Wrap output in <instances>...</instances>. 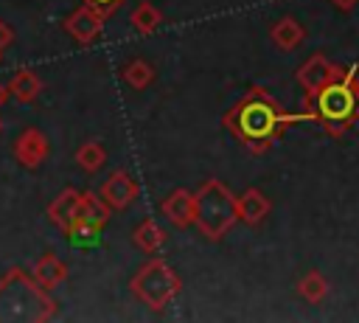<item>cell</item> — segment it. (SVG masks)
<instances>
[{"mask_svg":"<svg viewBox=\"0 0 359 323\" xmlns=\"http://www.w3.org/2000/svg\"><path fill=\"white\" fill-rule=\"evenodd\" d=\"M79 202H81V191L65 188V191L48 205V219L65 230V228L79 216Z\"/></svg>","mask_w":359,"mask_h":323,"instance_id":"obj_13","label":"cell"},{"mask_svg":"<svg viewBox=\"0 0 359 323\" xmlns=\"http://www.w3.org/2000/svg\"><path fill=\"white\" fill-rule=\"evenodd\" d=\"M132 295L146 303L149 309H165L182 289V281L180 275L163 261V258H149L135 275H132V284H129Z\"/></svg>","mask_w":359,"mask_h":323,"instance_id":"obj_5","label":"cell"},{"mask_svg":"<svg viewBox=\"0 0 359 323\" xmlns=\"http://www.w3.org/2000/svg\"><path fill=\"white\" fill-rule=\"evenodd\" d=\"M11 39H14V28H11L8 22H3V20H0V53L11 45Z\"/></svg>","mask_w":359,"mask_h":323,"instance_id":"obj_24","label":"cell"},{"mask_svg":"<svg viewBox=\"0 0 359 323\" xmlns=\"http://www.w3.org/2000/svg\"><path fill=\"white\" fill-rule=\"evenodd\" d=\"M109 213H112V208L101 199V194H93V191H84V194H81V202H79V216H81V219H87V222L104 228L107 219H109Z\"/></svg>","mask_w":359,"mask_h":323,"instance_id":"obj_18","label":"cell"},{"mask_svg":"<svg viewBox=\"0 0 359 323\" xmlns=\"http://www.w3.org/2000/svg\"><path fill=\"white\" fill-rule=\"evenodd\" d=\"M81 3H84V6H90L93 11H98L104 20H107V17H112V14L123 6V0H81Z\"/></svg>","mask_w":359,"mask_h":323,"instance_id":"obj_23","label":"cell"},{"mask_svg":"<svg viewBox=\"0 0 359 323\" xmlns=\"http://www.w3.org/2000/svg\"><path fill=\"white\" fill-rule=\"evenodd\" d=\"M123 81L132 87V90H143L154 81V67L146 62V59H135L123 67Z\"/></svg>","mask_w":359,"mask_h":323,"instance_id":"obj_21","label":"cell"},{"mask_svg":"<svg viewBox=\"0 0 359 323\" xmlns=\"http://www.w3.org/2000/svg\"><path fill=\"white\" fill-rule=\"evenodd\" d=\"M129 22H132V28H135L137 34H151V31H157V25L163 22V11H160L157 6H151L149 0H143V3L135 6Z\"/></svg>","mask_w":359,"mask_h":323,"instance_id":"obj_19","label":"cell"},{"mask_svg":"<svg viewBox=\"0 0 359 323\" xmlns=\"http://www.w3.org/2000/svg\"><path fill=\"white\" fill-rule=\"evenodd\" d=\"M269 37H272V42H275L280 51H294V48L306 39V31H303V25H300L294 17H280V20L272 25Z\"/></svg>","mask_w":359,"mask_h":323,"instance_id":"obj_14","label":"cell"},{"mask_svg":"<svg viewBox=\"0 0 359 323\" xmlns=\"http://www.w3.org/2000/svg\"><path fill=\"white\" fill-rule=\"evenodd\" d=\"M345 70H348L345 65L331 62L325 53H314L311 59H306V62L297 67V84L303 87L306 101H309V98H314V95H317V90H323L328 81H334V79L345 76Z\"/></svg>","mask_w":359,"mask_h":323,"instance_id":"obj_6","label":"cell"},{"mask_svg":"<svg viewBox=\"0 0 359 323\" xmlns=\"http://www.w3.org/2000/svg\"><path fill=\"white\" fill-rule=\"evenodd\" d=\"M132 244L140 247L143 253H157L165 244V230L154 222V219H143L135 230H132Z\"/></svg>","mask_w":359,"mask_h":323,"instance_id":"obj_15","label":"cell"},{"mask_svg":"<svg viewBox=\"0 0 359 323\" xmlns=\"http://www.w3.org/2000/svg\"><path fill=\"white\" fill-rule=\"evenodd\" d=\"M98 194H101V199H104L112 211H123V208H129V205L137 199L140 185H137L123 169H118V171H112V174L101 183Z\"/></svg>","mask_w":359,"mask_h":323,"instance_id":"obj_8","label":"cell"},{"mask_svg":"<svg viewBox=\"0 0 359 323\" xmlns=\"http://www.w3.org/2000/svg\"><path fill=\"white\" fill-rule=\"evenodd\" d=\"M56 315V301L22 267L0 275V323H42Z\"/></svg>","mask_w":359,"mask_h":323,"instance_id":"obj_2","label":"cell"},{"mask_svg":"<svg viewBox=\"0 0 359 323\" xmlns=\"http://www.w3.org/2000/svg\"><path fill=\"white\" fill-rule=\"evenodd\" d=\"M196 197V219L194 225L210 242H219L238 222V199L222 180H208L199 185Z\"/></svg>","mask_w":359,"mask_h":323,"instance_id":"obj_4","label":"cell"},{"mask_svg":"<svg viewBox=\"0 0 359 323\" xmlns=\"http://www.w3.org/2000/svg\"><path fill=\"white\" fill-rule=\"evenodd\" d=\"M104 160H107V152H104V146L98 143V140H87V143H81L79 146V152H76V163L84 169V171H98L101 166H104Z\"/></svg>","mask_w":359,"mask_h":323,"instance_id":"obj_22","label":"cell"},{"mask_svg":"<svg viewBox=\"0 0 359 323\" xmlns=\"http://www.w3.org/2000/svg\"><path fill=\"white\" fill-rule=\"evenodd\" d=\"M0 129H3V121H0Z\"/></svg>","mask_w":359,"mask_h":323,"instance_id":"obj_28","label":"cell"},{"mask_svg":"<svg viewBox=\"0 0 359 323\" xmlns=\"http://www.w3.org/2000/svg\"><path fill=\"white\" fill-rule=\"evenodd\" d=\"M39 90H42V79L28 67L17 70L8 81V95H14L17 101H34L39 95Z\"/></svg>","mask_w":359,"mask_h":323,"instance_id":"obj_16","label":"cell"},{"mask_svg":"<svg viewBox=\"0 0 359 323\" xmlns=\"http://www.w3.org/2000/svg\"><path fill=\"white\" fill-rule=\"evenodd\" d=\"M6 98H8V87H3V84H0V107L6 104Z\"/></svg>","mask_w":359,"mask_h":323,"instance_id":"obj_27","label":"cell"},{"mask_svg":"<svg viewBox=\"0 0 359 323\" xmlns=\"http://www.w3.org/2000/svg\"><path fill=\"white\" fill-rule=\"evenodd\" d=\"M31 275L36 278L39 286H45L48 292H53V289L67 278V267H65V261H62L56 253H42V256L36 258Z\"/></svg>","mask_w":359,"mask_h":323,"instance_id":"obj_12","label":"cell"},{"mask_svg":"<svg viewBox=\"0 0 359 323\" xmlns=\"http://www.w3.org/2000/svg\"><path fill=\"white\" fill-rule=\"evenodd\" d=\"M331 3H334V6L339 8V11H351V8H353V6L359 3V0H331Z\"/></svg>","mask_w":359,"mask_h":323,"instance_id":"obj_26","label":"cell"},{"mask_svg":"<svg viewBox=\"0 0 359 323\" xmlns=\"http://www.w3.org/2000/svg\"><path fill=\"white\" fill-rule=\"evenodd\" d=\"M65 236H67V242L70 244H76V247H98L101 244V228L98 225H93V222H87V219H81V216H76L67 228H65Z\"/></svg>","mask_w":359,"mask_h":323,"instance_id":"obj_17","label":"cell"},{"mask_svg":"<svg viewBox=\"0 0 359 323\" xmlns=\"http://www.w3.org/2000/svg\"><path fill=\"white\" fill-rule=\"evenodd\" d=\"M238 199V219L244 222V225H261L264 219H266V213L272 211V202L266 199V194L264 191H258V188H247L241 197H236Z\"/></svg>","mask_w":359,"mask_h":323,"instance_id":"obj_11","label":"cell"},{"mask_svg":"<svg viewBox=\"0 0 359 323\" xmlns=\"http://www.w3.org/2000/svg\"><path fill=\"white\" fill-rule=\"evenodd\" d=\"M345 76H348V84H351V90H353V95H356V101H359V65H351Z\"/></svg>","mask_w":359,"mask_h":323,"instance_id":"obj_25","label":"cell"},{"mask_svg":"<svg viewBox=\"0 0 359 323\" xmlns=\"http://www.w3.org/2000/svg\"><path fill=\"white\" fill-rule=\"evenodd\" d=\"M297 121H311V112L309 110L300 115L283 112L275 95L264 87H250L222 118L227 132L252 154H264Z\"/></svg>","mask_w":359,"mask_h":323,"instance_id":"obj_1","label":"cell"},{"mask_svg":"<svg viewBox=\"0 0 359 323\" xmlns=\"http://www.w3.org/2000/svg\"><path fill=\"white\" fill-rule=\"evenodd\" d=\"M297 292L303 295V301H309V303H320V301L328 295V281H325L323 272L311 270V272H306V275L297 281Z\"/></svg>","mask_w":359,"mask_h":323,"instance_id":"obj_20","label":"cell"},{"mask_svg":"<svg viewBox=\"0 0 359 323\" xmlns=\"http://www.w3.org/2000/svg\"><path fill=\"white\" fill-rule=\"evenodd\" d=\"M306 110L311 112V121L334 138L345 135L359 121V101L348 84V76H339L328 81L323 90H317V95L306 101Z\"/></svg>","mask_w":359,"mask_h":323,"instance_id":"obj_3","label":"cell"},{"mask_svg":"<svg viewBox=\"0 0 359 323\" xmlns=\"http://www.w3.org/2000/svg\"><path fill=\"white\" fill-rule=\"evenodd\" d=\"M14 157L25 169H36L48 157V140L39 129H25L14 143Z\"/></svg>","mask_w":359,"mask_h":323,"instance_id":"obj_10","label":"cell"},{"mask_svg":"<svg viewBox=\"0 0 359 323\" xmlns=\"http://www.w3.org/2000/svg\"><path fill=\"white\" fill-rule=\"evenodd\" d=\"M65 31H67L79 45H93V42H98L101 34H104V17H101L98 11H93L90 6L81 3L76 11L67 14Z\"/></svg>","mask_w":359,"mask_h":323,"instance_id":"obj_7","label":"cell"},{"mask_svg":"<svg viewBox=\"0 0 359 323\" xmlns=\"http://www.w3.org/2000/svg\"><path fill=\"white\" fill-rule=\"evenodd\" d=\"M160 211H163V216H165L174 228H188V225H194V219H196V197H194L188 188H174V191L163 199Z\"/></svg>","mask_w":359,"mask_h":323,"instance_id":"obj_9","label":"cell"}]
</instances>
